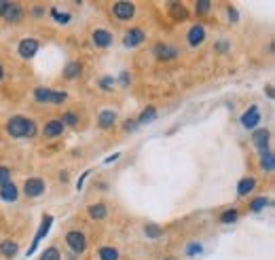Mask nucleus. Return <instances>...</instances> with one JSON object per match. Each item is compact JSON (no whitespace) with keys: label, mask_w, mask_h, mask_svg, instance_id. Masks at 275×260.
I'll return each mask as SVG.
<instances>
[{"label":"nucleus","mask_w":275,"mask_h":260,"mask_svg":"<svg viewBox=\"0 0 275 260\" xmlns=\"http://www.w3.org/2000/svg\"><path fill=\"white\" fill-rule=\"evenodd\" d=\"M254 188H256V178H254V176H246V178H242L237 182V197L244 199L248 195H252Z\"/></svg>","instance_id":"nucleus-21"},{"label":"nucleus","mask_w":275,"mask_h":260,"mask_svg":"<svg viewBox=\"0 0 275 260\" xmlns=\"http://www.w3.org/2000/svg\"><path fill=\"white\" fill-rule=\"evenodd\" d=\"M13 180V167L7 163H0V186Z\"/></svg>","instance_id":"nucleus-35"},{"label":"nucleus","mask_w":275,"mask_h":260,"mask_svg":"<svg viewBox=\"0 0 275 260\" xmlns=\"http://www.w3.org/2000/svg\"><path fill=\"white\" fill-rule=\"evenodd\" d=\"M87 216L91 220H106L108 218V205L102 203V201H95L87 207Z\"/></svg>","instance_id":"nucleus-23"},{"label":"nucleus","mask_w":275,"mask_h":260,"mask_svg":"<svg viewBox=\"0 0 275 260\" xmlns=\"http://www.w3.org/2000/svg\"><path fill=\"white\" fill-rule=\"evenodd\" d=\"M38 51H41V40L32 38V36H26V38H21L17 42V55L21 57V60H26V62H30Z\"/></svg>","instance_id":"nucleus-11"},{"label":"nucleus","mask_w":275,"mask_h":260,"mask_svg":"<svg viewBox=\"0 0 275 260\" xmlns=\"http://www.w3.org/2000/svg\"><path fill=\"white\" fill-rule=\"evenodd\" d=\"M226 13H229V21H239V15H237V9L233 7V5H229V7H226Z\"/></svg>","instance_id":"nucleus-39"},{"label":"nucleus","mask_w":275,"mask_h":260,"mask_svg":"<svg viewBox=\"0 0 275 260\" xmlns=\"http://www.w3.org/2000/svg\"><path fill=\"white\" fill-rule=\"evenodd\" d=\"M83 72H85V66H83V62L78 60H72V62H68L62 70V78L68 80V82H72V80H78L83 76Z\"/></svg>","instance_id":"nucleus-17"},{"label":"nucleus","mask_w":275,"mask_h":260,"mask_svg":"<svg viewBox=\"0 0 275 260\" xmlns=\"http://www.w3.org/2000/svg\"><path fill=\"white\" fill-rule=\"evenodd\" d=\"M57 119L64 123L66 129H76V127L81 125V114H78L76 110H64L62 114L57 116Z\"/></svg>","instance_id":"nucleus-24"},{"label":"nucleus","mask_w":275,"mask_h":260,"mask_svg":"<svg viewBox=\"0 0 275 260\" xmlns=\"http://www.w3.org/2000/svg\"><path fill=\"white\" fill-rule=\"evenodd\" d=\"M150 53H152V57H154L157 62L170 64V62H176L178 57L182 55V49H180L178 45H174V42L159 40V42H154V45L150 47Z\"/></svg>","instance_id":"nucleus-3"},{"label":"nucleus","mask_w":275,"mask_h":260,"mask_svg":"<svg viewBox=\"0 0 275 260\" xmlns=\"http://www.w3.org/2000/svg\"><path fill=\"white\" fill-rule=\"evenodd\" d=\"M17 199H19V186L13 180L0 186V201L3 203H17Z\"/></svg>","instance_id":"nucleus-19"},{"label":"nucleus","mask_w":275,"mask_h":260,"mask_svg":"<svg viewBox=\"0 0 275 260\" xmlns=\"http://www.w3.org/2000/svg\"><path fill=\"white\" fill-rule=\"evenodd\" d=\"M95 87H98L100 91H104V93H110V91H114V87H116V76L104 74V76H100L98 80H95Z\"/></svg>","instance_id":"nucleus-29"},{"label":"nucleus","mask_w":275,"mask_h":260,"mask_svg":"<svg viewBox=\"0 0 275 260\" xmlns=\"http://www.w3.org/2000/svg\"><path fill=\"white\" fill-rule=\"evenodd\" d=\"M47 15L51 17L53 23H57V26H68L70 21H72V13H70L68 9H64L62 5H51L49 9H47Z\"/></svg>","instance_id":"nucleus-16"},{"label":"nucleus","mask_w":275,"mask_h":260,"mask_svg":"<svg viewBox=\"0 0 275 260\" xmlns=\"http://www.w3.org/2000/svg\"><path fill=\"white\" fill-rule=\"evenodd\" d=\"M201 250H203V245L193 241V243H188V245H186V256H195V254H199Z\"/></svg>","instance_id":"nucleus-37"},{"label":"nucleus","mask_w":275,"mask_h":260,"mask_svg":"<svg viewBox=\"0 0 275 260\" xmlns=\"http://www.w3.org/2000/svg\"><path fill=\"white\" fill-rule=\"evenodd\" d=\"M258 169L262 174H271L275 169V155H273V150H267V152H262V155H258Z\"/></svg>","instance_id":"nucleus-25"},{"label":"nucleus","mask_w":275,"mask_h":260,"mask_svg":"<svg viewBox=\"0 0 275 260\" xmlns=\"http://www.w3.org/2000/svg\"><path fill=\"white\" fill-rule=\"evenodd\" d=\"M250 140H252L254 148L258 150V155L271 150V146H269L271 144V129H267V127H256L252 132V136H250Z\"/></svg>","instance_id":"nucleus-13"},{"label":"nucleus","mask_w":275,"mask_h":260,"mask_svg":"<svg viewBox=\"0 0 275 260\" xmlns=\"http://www.w3.org/2000/svg\"><path fill=\"white\" fill-rule=\"evenodd\" d=\"M144 235L148 239H161L165 235V229L161 227V224H154V222H146L144 224Z\"/></svg>","instance_id":"nucleus-32"},{"label":"nucleus","mask_w":275,"mask_h":260,"mask_svg":"<svg viewBox=\"0 0 275 260\" xmlns=\"http://www.w3.org/2000/svg\"><path fill=\"white\" fill-rule=\"evenodd\" d=\"M260 121H262V112H260V108L258 106H248V108L242 112V116H239V123H242V127L244 129H250V132H254V129L260 125Z\"/></svg>","instance_id":"nucleus-10"},{"label":"nucleus","mask_w":275,"mask_h":260,"mask_svg":"<svg viewBox=\"0 0 275 260\" xmlns=\"http://www.w3.org/2000/svg\"><path fill=\"white\" fill-rule=\"evenodd\" d=\"M110 17L116 23H131L138 17V5L129 3V0H121V3L110 5Z\"/></svg>","instance_id":"nucleus-4"},{"label":"nucleus","mask_w":275,"mask_h":260,"mask_svg":"<svg viewBox=\"0 0 275 260\" xmlns=\"http://www.w3.org/2000/svg\"><path fill=\"white\" fill-rule=\"evenodd\" d=\"M208 38V28L203 23H193L188 30H186V47L188 49H201L203 42Z\"/></svg>","instance_id":"nucleus-9"},{"label":"nucleus","mask_w":275,"mask_h":260,"mask_svg":"<svg viewBox=\"0 0 275 260\" xmlns=\"http://www.w3.org/2000/svg\"><path fill=\"white\" fill-rule=\"evenodd\" d=\"M26 17H28L26 7H23L21 3H9V9H7L3 19H5V23H9V26H17V23H21Z\"/></svg>","instance_id":"nucleus-15"},{"label":"nucleus","mask_w":275,"mask_h":260,"mask_svg":"<svg viewBox=\"0 0 275 260\" xmlns=\"http://www.w3.org/2000/svg\"><path fill=\"white\" fill-rule=\"evenodd\" d=\"M7 9H9V3L7 0H0V19L5 17V13H7Z\"/></svg>","instance_id":"nucleus-41"},{"label":"nucleus","mask_w":275,"mask_h":260,"mask_svg":"<svg viewBox=\"0 0 275 260\" xmlns=\"http://www.w3.org/2000/svg\"><path fill=\"white\" fill-rule=\"evenodd\" d=\"M239 220V209L237 207H229L218 214V222L222 224V227H229V224H235Z\"/></svg>","instance_id":"nucleus-28"},{"label":"nucleus","mask_w":275,"mask_h":260,"mask_svg":"<svg viewBox=\"0 0 275 260\" xmlns=\"http://www.w3.org/2000/svg\"><path fill=\"white\" fill-rule=\"evenodd\" d=\"M66 134V127L59 119H49L41 129H38V136L45 140H59Z\"/></svg>","instance_id":"nucleus-12"},{"label":"nucleus","mask_w":275,"mask_h":260,"mask_svg":"<svg viewBox=\"0 0 275 260\" xmlns=\"http://www.w3.org/2000/svg\"><path fill=\"white\" fill-rule=\"evenodd\" d=\"M163 260H178V258H176V256H165Z\"/></svg>","instance_id":"nucleus-43"},{"label":"nucleus","mask_w":275,"mask_h":260,"mask_svg":"<svg viewBox=\"0 0 275 260\" xmlns=\"http://www.w3.org/2000/svg\"><path fill=\"white\" fill-rule=\"evenodd\" d=\"M47 188H49V184H47L45 178H41V176H30V178L23 180L21 188H19V195H23L28 201H34V199H41Z\"/></svg>","instance_id":"nucleus-5"},{"label":"nucleus","mask_w":275,"mask_h":260,"mask_svg":"<svg viewBox=\"0 0 275 260\" xmlns=\"http://www.w3.org/2000/svg\"><path fill=\"white\" fill-rule=\"evenodd\" d=\"M98 258L100 260H121V252L114 245H102L98 250Z\"/></svg>","instance_id":"nucleus-31"},{"label":"nucleus","mask_w":275,"mask_h":260,"mask_svg":"<svg viewBox=\"0 0 275 260\" xmlns=\"http://www.w3.org/2000/svg\"><path fill=\"white\" fill-rule=\"evenodd\" d=\"M89 42L93 49L98 51H108L110 47L114 45V32L110 28H104V26H98L89 32Z\"/></svg>","instance_id":"nucleus-7"},{"label":"nucleus","mask_w":275,"mask_h":260,"mask_svg":"<svg viewBox=\"0 0 275 260\" xmlns=\"http://www.w3.org/2000/svg\"><path fill=\"white\" fill-rule=\"evenodd\" d=\"M129 80H131V76H129L127 72H123L121 76L116 78V82H119V85H129Z\"/></svg>","instance_id":"nucleus-40"},{"label":"nucleus","mask_w":275,"mask_h":260,"mask_svg":"<svg viewBox=\"0 0 275 260\" xmlns=\"http://www.w3.org/2000/svg\"><path fill=\"white\" fill-rule=\"evenodd\" d=\"M157 114H159L157 106H146V108L142 110V112L138 114V119H136L138 127H142V125H148V123H152L154 119H157Z\"/></svg>","instance_id":"nucleus-27"},{"label":"nucleus","mask_w":275,"mask_h":260,"mask_svg":"<svg viewBox=\"0 0 275 260\" xmlns=\"http://www.w3.org/2000/svg\"><path fill=\"white\" fill-rule=\"evenodd\" d=\"M212 11H214V3H210V0H197V3H193V13L197 17H208Z\"/></svg>","instance_id":"nucleus-30"},{"label":"nucleus","mask_w":275,"mask_h":260,"mask_svg":"<svg viewBox=\"0 0 275 260\" xmlns=\"http://www.w3.org/2000/svg\"><path fill=\"white\" fill-rule=\"evenodd\" d=\"M269 205H271V199H269V197H265V195H260V197L250 199V203H248V211H250V214H260V211H265Z\"/></svg>","instance_id":"nucleus-26"},{"label":"nucleus","mask_w":275,"mask_h":260,"mask_svg":"<svg viewBox=\"0 0 275 260\" xmlns=\"http://www.w3.org/2000/svg\"><path fill=\"white\" fill-rule=\"evenodd\" d=\"M64 243H66V247L70 250V254H72V256H81V254H85L89 241H87V235L83 233L81 229H70L64 235Z\"/></svg>","instance_id":"nucleus-8"},{"label":"nucleus","mask_w":275,"mask_h":260,"mask_svg":"<svg viewBox=\"0 0 275 260\" xmlns=\"http://www.w3.org/2000/svg\"><path fill=\"white\" fill-rule=\"evenodd\" d=\"M95 123H98V129H102V132H110V129H114L116 123H119V112L112 110V108H104V110L98 112Z\"/></svg>","instance_id":"nucleus-14"},{"label":"nucleus","mask_w":275,"mask_h":260,"mask_svg":"<svg viewBox=\"0 0 275 260\" xmlns=\"http://www.w3.org/2000/svg\"><path fill=\"white\" fill-rule=\"evenodd\" d=\"M5 76H7V70H5V64H3V62H0V82H3V80H5Z\"/></svg>","instance_id":"nucleus-42"},{"label":"nucleus","mask_w":275,"mask_h":260,"mask_svg":"<svg viewBox=\"0 0 275 260\" xmlns=\"http://www.w3.org/2000/svg\"><path fill=\"white\" fill-rule=\"evenodd\" d=\"M138 129V123H136V119H127L125 123H123V132L125 134H134Z\"/></svg>","instance_id":"nucleus-38"},{"label":"nucleus","mask_w":275,"mask_h":260,"mask_svg":"<svg viewBox=\"0 0 275 260\" xmlns=\"http://www.w3.org/2000/svg\"><path fill=\"white\" fill-rule=\"evenodd\" d=\"M19 252V243L15 239H3L0 241V256L5 260H13Z\"/></svg>","instance_id":"nucleus-22"},{"label":"nucleus","mask_w":275,"mask_h":260,"mask_svg":"<svg viewBox=\"0 0 275 260\" xmlns=\"http://www.w3.org/2000/svg\"><path fill=\"white\" fill-rule=\"evenodd\" d=\"M70 100L68 91L53 89V87H34L32 89V102L41 106H64Z\"/></svg>","instance_id":"nucleus-2"},{"label":"nucleus","mask_w":275,"mask_h":260,"mask_svg":"<svg viewBox=\"0 0 275 260\" xmlns=\"http://www.w3.org/2000/svg\"><path fill=\"white\" fill-rule=\"evenodd\" d=\"M5 134L11 140H34L38 136V125L26 114H13L5 121Z\"/></svg>","instance_id":"nucleus-1"},{"label":"nucleus","mask_w":275,"mask_h":260,"mask_svg":"<svg viewBox=\"0 0 275 260\" xmlns=\"http://www.w3.org/2000/svg\"><path fill=\"white\" fill-rule=\"evenodd\" d=\"M38 260H62V252H59L57 245H49V247H45V250L41 252Z\"/></svg>","instance_id":"nucleus-34"},{"label":"nucleus","mask_w":275,"mask_h":260,"mask_svg":"<svg viewBox=\"0 0 275 260\" xmlns=\"http://www.w3.org/2000/svg\"><path fill=\"white\" fill-rule=\"evenodd\" d=\"M51 224H53V216L51 214H47V216H43V222H41V227H38V231H36V237H34V241H32V245H30V250H28V256L36 250L38 247V243H41V239L45 237L47 233H49V229H51Z\"/></svg>","instance_id":"nucleus-20"},{"label":"nucleus","mask_w":275,"mask_h":260,"mask_svg":"<svg viewBox=\"0 0 275 260\" xmlns=\"http://www.w3.org/2000/svg\"><path fill=\"white\" fill-rule=\"evenodd\" d=\"M214 51L220 53V55L229 53V51H231V40H229V38H220V40H216V42H214Z\"/></svg>","instance_id":"nucleus-36"},{"label":"nucleus","mask_w":275,"mask_h":260,"mask_svg":"<svg viewBox=\"0 0 275 260\" xmlns=\"http://www.w3.org/2000/svg\"><path fill=\"white\" fill-rule=\"evenodd\" d=\"M47 9H49V7H47V5H43V3H32L28 9H26V13L32 17V19H43L45 15H47Z\"/></svg>","instance_id":"nucleus-33"},{"label":"nucleus","mask_w":275,"mask_h":260,"mask_svg":"<svg viewBox=\"0 0 275 260\" xmlns=\"http://www.w3.org/2000/svg\"><path fill=\"white\" fill-rule=\"evenodd\" d=\"M167 15L174 21H186L190 17V11L186 3H167Z\"/></svg>","instance_id":"nucleus-18"},{"label":"nucleus","mask_w":275,"mask_h":260,"mask_svg":"<svg viewBox=\"0 0 275 260\" xmlns=\"http://www.w3.org/2000/svg\"><path fill=\"white\" fill-rule=\"evenodd\" d=\"M146 40H148V32H146V28H140V26H129L121 36V45L127 51L138 49V47H142Z\"/></svg>","instance_id":"nucleus-6"}]
</instances>
